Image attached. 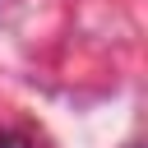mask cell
<instances>
[{
    "instance_id": "cell-1",
    "label": "cell",
    "mask_w": 148,
    "mask_h": 148,
    "mask_svg": "<svg viewBox=\"0 0 148 148\" xmlns=\"http://www.w3.org/2000/svg\"><path fill=\"white\" fill-rule=\"evenodd\" d=\"M0 148H28L23 139H14V134H0Z\"/></svg>"
}]
</instances>
